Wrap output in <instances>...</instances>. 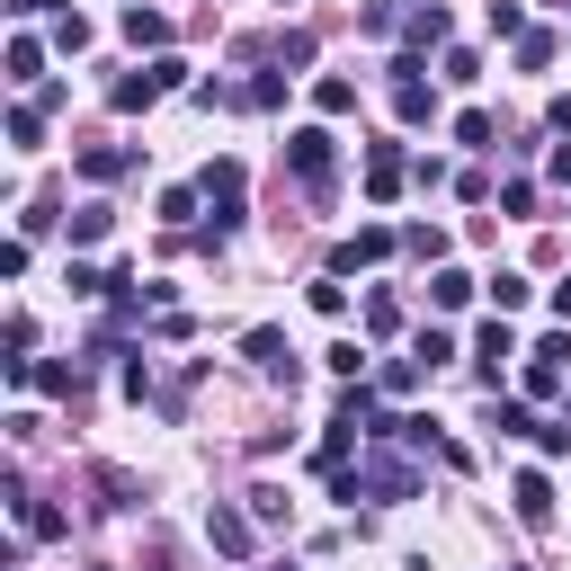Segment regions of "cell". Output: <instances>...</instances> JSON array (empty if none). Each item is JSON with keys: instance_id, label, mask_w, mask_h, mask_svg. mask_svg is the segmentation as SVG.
<instances>
[{"instance_id": "obj_12", "label": "cell", "mask_w": 571, "mask_h": 571, "mask_svg": "<svg viewBox=\"0 0 571 571\" xmlns=\"http://www.w3.org/2000/svg\"><path fill=\"white\" fill-rule=\"evenodd\" d=\"M367 491H376V500H411V491H419V473H411V464H393V456H376Z\"/></svg>"}, {"instance_id": "obj_14", "label": "cell", "mask_w": 571, "mask_h": 571, "mask_svg": "<svg viewBox=\"0 0 571 571\" xmlns=\"http://www.w3.org/2000/svg\"><path fill=\"white\" fill-rule=\"evenodd\" d=\"M108 99H116L125 116H134V108H153V99H161V71H125V81H116Z\"/></svg>"}, {"instance_id": "obj_10", "label": "cell", "mask_w": 571, "mask_h": 571, "mask_svg": "<svg viewBox=\"0 0 571 571\" xmlns=\"http://www.w3.org/2000/svg\"><path fill=\"white\" fill-rule=\"evenodd\" d=\"M143 153H125V143H81V179H125Z\"/></svg>"}, {"instance_id": "obj_37", "label": "cell", "mask_w": 571, "mask_h": 571, "mask_svg": "<svg viewBox=\"0 0 571 571\" xmlns=\"http://www.w3.org/2000/svg\"><path fill=\"white\" fill-rule=\"evenodd\" d=\"M553 313H562V322H571V286H553Z\"/></svg>"}, {"instance_id": "obj_17", "label": "cell", "mask_w": 571, "mask_h": 571, "mask_svg": "<svg viewBox=\"0 0 571 571\" xmlns=\"http://www.w3.org/2000/svg\"><path fill=\"white\" fill-rule=\"evenodd\" d=\"M99 491H108V510H134V500H143V482L125 464H99Z\"/></svg>"}, {"instance_id": "obj_22", "label": "cell", "mask_w": 571, "mask_h": 571, "mask_svg": "<svg viewBox=\"0 0 571 571\" xmlns=\"http://www.w3.org/2000/svg\"><path fill=\"white\" fill-rule=\"evenodd\" d=\"M402 250H411V259H447V233H438V224H411Z\"/></svg>"}, {"instance_id": "obj_19", "label": "cell", "mask_w": 571, "mask_h": 571, "mask_svg": "<svg viewBox=\"0 0 571 571\" xmlns=\"http://www.w3.org/2000/svg\"><path fill=\"white\" fill-rule=\"evenodd\" d=\"M419 45H447V10H438V0L411 10V54H419Z\"/></svg>"}, {"instance_id": "obj_23", "label": "cell", "mask_w": 571, "mask_h": 571, "mask_svg": "<svg viewBox=\"0 0 571 571\" xmlns=\"http://www.w3.org/2000/svg\"><path fill=\"white\" fill-rule=\"evenodd\" d=\"M419 384H428L419 357H393V367H384V393H419Z\"/></svg>"}, {"instance_id": "obj_33", "label": "cell", "mask_w": 571, "mask_h": 571, "mask_svg": "<svg viewBox=\"0 0 571 571\" xmlns=\"http://www.w3.org/2000/svg\"><path fill=\"white\" fill-rule=\"evenodd\" d=\"M197 214V188H161V224H188Z\"/></svg>"}, {"instance_id": "obj_31", "label": "cell", "mask_w": 571, "mask_h": 571, "mask_svg": "<svg viewBox=\"0 0 571 571\" xmlns=\"http://www.w3.org/2000/svg\"><path fill=\"white\" fill-rule=\"evenodd\" d=\"M491 36H527V10H518V0H491Z\"/></svg>"}, {"instance_id": "obj_28", "label": "cell", "mask_w": 571, "mask_h": 571, "mask_svg": "<svg viewBox=\"0 0 571 571\" xmlns=\"http://www.w3.org/2000/svg\"><path fill=\"white\" fill-rule=\"evenodd\" d=\"M54 45H63V54H81V45H90V19H81V10H63V19H54Z\"/></svg>"}, {"instance_id": "obj_4", "label": "cell", "mask_w": 571, "mask_h": 571, "mask_svg": "<svg viewBox=\"0 0 571 571\" xmlns=\"http://www.w3.org/2000/svg\"><path fill=\"white\" fill-rule=\"evenodd\" d=\"M242 357H250L259 376H286V384H295V348H286V331H268V322L242 331Z\"/></svg>"}, {"instance_id": "obj_13", "label": "cell", "mask_w": 571, "mask_h": 571, "mask_svg": "<svg viewBox=\"0 0 571 571\" xmlns=\"http://www.w3.org/2000/svg\"><path fill=\"white\" fill-rule=\"evenodd\" d=\"M313 108H322V116H348V108H357V81H348V71H322V81H313Z\"/></svg>"}, {"instance_id": "obj_35", "label": "cell", "mask_w": 571, "mask_h": 571, "mask_svg": "<svg viewBox=\"0 0 571 571\" xmlns=\"http://www.w3.org/2000/svg\"><path fill=\"white\" fill-rule=\"evenodd\" d=\"M545 125H553V134H571V99H553V108H545Z\"/></svg>"}, {"instance_id": "obj_32", "label": "cell", "mask_w": 571, "mask_h": 571, "mask_svg": "<svg viewBox=\"0 0 571 571\" xmlns=\"http://www.w3.org/2000/svg\"><path fill=\"white\" fill-rule=\"evenodd\" d=\"M331 376H348V384H357V376H367V348H357V339H339V348H331Z\"/></svg>"}, {"instance_id": "obj_21", "label": "cell", "mask_w": 571, "mask_h": 571, "mask_svg": "<svg viewBox=\"0 0 571 571\" xmlns=\"http://www.w3.org/2000/svg\"><path fill=\"white\" fill-rule=\"evenodd\" d=\"M36 71H45V45L36 36H10V81H36Z\"/></svg>"}, {"instance_id": "obj_16", "label": "cell", "mask_w": 571, "mask_h": 571, "mask_svg": "<svg viewBox=\"0 0 571 571\" xmlns=\"http://www.w3.org/2000/svg\"><path fill=\"white\" fill-rule=\"evenodd\" d=\"M277 99H286V71H259V81L233 90V108H277Z\"/></svg>"}, {"instance_id": "obj_7", "label": "cell", "mask_w": 571, "mask_h": 571, "mask_svg": "<svg viewBox=\"0 0 571 571\" xmlns=\"http://www.w3.org/2000/svg\"><path fill=\"white\" fill-rule=\"evenodd\" d=\"M205 197H214V233H224L233 214H242V161H214L205 170Z\"/></svg>"}, {"instance_id": "obj_3", "label": "cell", "mask_w": 571, "mask_h": 571, "mask_svg": "<svg viewBox=\"0 0 571 571\" xmlns=\"http://www.w3.org/2000/svg\"><path fill=\"white\" fill-rule=\"evenodd\" d=\"M510 357H518V331H510V313H491V322L473 331V367H482V384L510 376Z\"/></svg>"}, {"instance_id": "obj_18", "label": "cell", "mask_w": 571, "mask_h": 571, "mask_svg": "<svg viewBox=\"0 0 571 571\" xmlns=\"http://www.w3.org/2000/svg\"><path fill=\"white\" fill-rule=\"evenodd\" d=\"M411 357H419V367H428V376H438V367H447V357H456V339H447V331H438V322H428V331H419V339H411Z\"/></svg>"}, {"instance_id": "obj_8", "label": "cell", "mask_w": 571, "mask_h": 571, "mask_svg": "<svg viewBox=\"0 0 571 571\" xmlns=\"http://www.w3.org/2000/svg\"><path fill=\"white\" fill-rule=\"evenodd\" d=\"M402 179H411V170H402V153H393V143H376V153H367V197H376V205H393V197H402Z\"/></svg>"}, {"instance_id": "obj_29", "label": "cell", "mask_w": 571, "mask_h": 571, "mask_svg": "<svg viewBox=\"0 0 571 571\" xmlns=\"http://www.w3.org/2000/svg\"><path fill=\"white\" fill-rule=\"evenodd\" d=\"M438 71H447V81H482V54H473V45H447Z\"/></svg>"}, {"instance_id": "obj_27", "label": "cell", "mask_w": 571, "mask_h": 571, "mask_svg": "<svg viewBox=\"0 0 571 571\" xmlns=\"http://www.w3.org/2000/svg\"><path fill=\"white\" fill-rule=\"evenodd\" d=\"M71 242H81V250L108 242V205H81V214H71Z\"/></svg>"}, {"instance_id": "obj_34", "label": "cell", "mask_w": 571, "mask_h": 571, "mask_svg": "<svg viewBox=\"0 0 571 571\" xmlns=\"http://www.w3.org/2000/svg\"><path fill=\"white\" fill-rule=\"evenodd\" d=\"M456 143H473V153H482V143H491V116H482V108H464V116H456Z\"/></svg>"}, {"instance_id": "obj_6", "label": "cell", "mask_w": 571, "mask_h": 571, "mask_svg": "<svg viewBox=\"0 0 571 571\" xmlns=\"http://www.w3.org/2000/svg\"><path fill=\"white\" fill-rule=\"evenodd\" d=\"M393 242H402V233H384V224H357V233L339 242V268H376V259H393Z\"/></svg>"}, {"instance_id": "obj_30", "label": "cell", "mask_w": 571, "mask_h": 571, "mask_svg": "<svg viewBox=\"0 0 571 571\" xmlns=\"http://www.w3.org/2000/svg\"><path fill=\"white\" fill-rule=\"evenodd\" d=\"M491 304H500V313H518V304H527V277L500 268V277H491Z\"/></svg>"}, {"instance_id": "obj_2", "label": "cell", "mask_w": 571, "mask_h": 571, "mask_svg": "<svg viewBox=\"0 0 571 571\" xmlns=\"http://www.w3.org/2000/svg\"><path fill=\"white\" fill-rule=\"evenodd\" d=\"M393 116H402V125H428V116H438V90L419 81V54L393 63Z\"/></svg>"}, {"instance_id": "obj_36", "label": "cell", "mask_w": 571, "mask_h": 571, "mask_svg": "<svg viewBox=\"0 0 571 571\" xmlns=\"http://www.w3.org/2000/svg\"><path fill=\"white\" fill-rule=\"evenodd\" d=\"M553 179H571V143H553Z\"/></svg>"}, {"instance_id": "obj_1", "label": "cell", "mask_w": 571, "mask_h": 571, "mask_svg": "<svg viewBox=\"0 0 571 571\" xmlns=\"http://www.w3.org/2000/svg\"><path fill=\"white\" fill-rule=\"evenodd\" d=\"M286 170H295L313 197H331V170H339V143L322 134V125H295V134H286Z\"/></svg>"}, {"instance_id": "obj_9", "label": "cell", "mask_w": 571, "mask_h": 571, "mask_svg": "<svg viewBox=\"0 0 571 571\" xmlns=\"http://www.w3.org/2000/svg\"><path fill=\"white\" fill-rule=\"evenodd\" d=\"M510 500H518V518H527V527H553V482H545V473H518Z\"/></svg>"}, {"instance_id": "obj_15", "label": "cell", "mask_w": 571, "mask_h": 571, "mask_svg": "<svg viewBox=\"0 0 571 571\" xmlns=\"http://www.w3.org/2000/svg\"><path fill=\"white\" fill-rule=\"evenodd\" d=\"M125 45H170V19H161V10H143V0H134V10H125Z\"/></svg>"}, {"instance_id": "obj_26", "label": "cell", "mask_w": 571, "mask_h": 571, "mask_svg": "<svg viewBox=\"0 0 571 571\" xmlns=\"http://www.w3.org/2000/svg\"><path fill=\"white\" fill-rule=\"evenodd\" d=\"M367 331L393 339V331H402V304H393V295H367Z\"/></svg>"}, {"instance_id": "obj_24", "label": "cell", "mask_w": 571, "mask_h": 571, "mask_svg": "<svg viewBox=\"0 0 571 571\" xmlns=\"http://www.w3.org/2000/svg\"><path fill=\"white\" fill-rule=\"evenodd\" d=\"M10 143H19V153H36V143H45V108H19V116H10Z\"/></svg>"}, {"instance_id": "obj_20", "label": "cell", "mask_w": 571, "mask_h": 571, "mask_svg": "<svg viewBox=\"0 0 571 571\" xmlns=\"http://www.w3.org/2000/svg\"><path fill=\"white\" fill-rule=\"evenodd\" d=\"M286 510H295V500H286L277 482H259V491H250V518H259V527H286Z\"/></svg>"}, {"instance_id": "obj_5", "label": "cell", "mask_w": 571, "mask_h": 571, "mask_svg": "<svg viewBox=\"0 0 571 571\" xmlns=\"http://www.w3.org/2000/svg\"><path fill=\"white\" fill-rule=\"evenodd\" d=\"M250 527H259L250 510H205V545H214V553H233V562L250 553Z\"/></svg>"}, {"instance_id": "obj_11", "label": "cell", "mask_w": 571, "mask_h": 571, "mask_svg": "<svg viewBox=\"0 0 571 571\" xmlns=\"http://www.w3.org/2000/svg\"><path fill=\"white\" fill-rule=\"evenodd\" d=\"M428 304H438V313H464V304H473V277H464V268H438V277H428Z\"/></svg>"}, {"instance_id": "obj_25", "label": "cell", "mask_w": 571, "mask_h": 571, "mask_svg": "<svg viewBox=\"0 0 571 571\" xmlns=\"http://www.w3.org/2000/svg\"><path fill=\"white\" fill-rule=\"evenodd\" d=\"M545 63H553V36L527 27V36H518V71H545Z\"/></svg>"}]
</instances>
